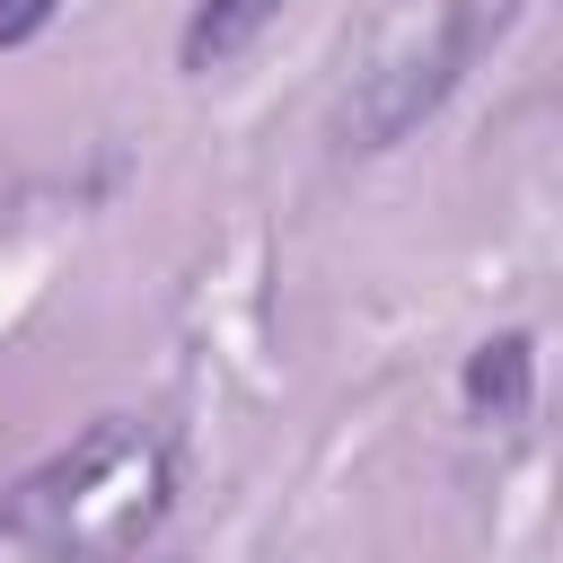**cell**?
<instances>
[{"mask_svg":"<svg viewBox=\"0 0 563 563\" xmlns=\"http://www.w3.org/2000/svg\"><path fill=\"white\" fill-rule=\"evenodd\" d=\"M282 9H290V0H194V18H185V35H176V70H185V79H211V70L246 62V53L273 35Z\"/></svg>","mask_w":563,"mask_h":563,"instance_id":"3957f363","label":"cell"},{"mask_svg":"<svg viewBox=\"0 0 563 563\" xmlns=\"http://www.w3.org/2000/svg\"><path fill=\"white\" fill-rule=\"evenodd\" d=\"M457 396H466V413L475 422H519L528 405H537V343L510 325V334H484L475 352H466V369H457Z\"/></svg>","mask_w":563,"mask_h":563,"instance_id":"277c9868","label":"cell"},{"mask_svg":"<svg viewBox=\"0 0 563 563\" xmlns=\"http://www.w3.org/2000/svg\"><path fill=\"white\" fill-rule=\"evenodd\" d=\"M176 510V431L150 413H97L70 449L18 475L0 537L35 563H132Z\"/></svg>","mask_w":563,"mask_h":563,"instance_id":"6da1fadb","label":"cell"},{"mask_svg":"<svg viewBox=\"0 0 563 563\" xmlns=\"http://www.w3.org/2000/svg\"><path fill=\"white\" fill-rule=\"evenodd\" d=\"M53 9H62V0H0V53H9V44H26V35H44V26H53Z\"/></svg>","mask_w":563,"mask_h":563,"instance_id":"5b68a950","label":"cell"},{"mask_svg":"<svg viewBox=\"0 0 563 563\" xmlns=\"http://www.w3.org/2000/svg\"><path fill=\"white\" fill-rule=\"evenodd\" d=\"M466 44H475V26H466V9H457L431 44H413V53L378 62V70L343 97V141H352V150H396V141H405L440 97H449V79H457Z\"/></svg>","mask_w":563,"mask_h":563,"instance_id":"7a4b0ae2","label":"cell"}]
</instances>
